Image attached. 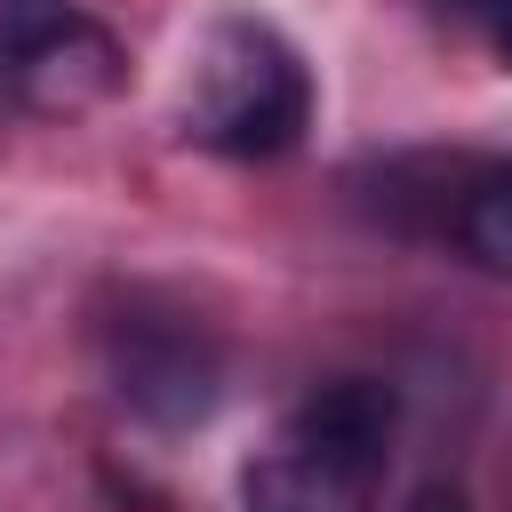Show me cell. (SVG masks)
<instances>
[{
    "label": "cell",
    "instance_id": "cell-1",
    "mask_svg": "<svg viewBox=\"0 0 512 512\" xmlns=\"http://www.w3.org/2000/svg\"><path fill=\"white\" fill-rule=\"evenodd\" d=\"M400 440V392L376 376L312 384L240 472L248 512H376Z\"/></svg>",
    "mask_w": 512,
    "mask_h": 512
},
{
    "label": "cell",
    "instance_id": "cell-2",
    "mask_svg": "<svg viewBox=\"0 0 512 512\" xmlns=\"http://www.w3.org/2000/svg\"><path fill=\"white\" fill-rule=\"evenodd\" d=\"M176 120L200 152H224V160H280L304 144L312 128V72L296 56V40L248 8L216 16L192 48V72H184V96H176Z\"/></svg>",
    "mask_w": 512,
    "mask_h": 512
},
{
    "label": "cell",
    "instance_id": "cell-3",
    "mask_svg": "<svg viewBox=\"0 0 512 512\" xmlns=\"http://www.w3.org/2000/svg\"><path fill=\"white\" fill-rule=\"evenodd\" d=\"M104 376L120 408L144 416L152 432H192L224 400V344L192 304L160 288H128L104 320Z\"/></svg>",
    "mask_w": 512,
    "mask_h": 512
},
{
    "label": "cell",
    "instance_id": "cell-4",
    "mask_svg": "<svg viewBox=\"0 0 512 512\" xmlns=\"http://www.w3.org/2000/svg\"><path fill=\"white\" fill-rule=\"evenodd\" d=\"M120 72H128V56H120V40L104 32V24H88V16H72L64 32H48L32 56H16L8 64V80H16V96L32 104V112H96L112 88H120Z\"/></svg>",
    "mask_w": 512,
    "mask_h": 512
},
{
    "label": "cell",
    "instance_id": "cell-5",
    "mask_svg": "<svg viewBox=\"0 0 512 512\" xmlns=\"http://www.w3.org/2000/svg\"><path fill=\"white\" fill-rule=\"evenodd\" d=\"M440 240H456L480 272L512 280V160H464V184H456Z\"/></svg>",
    "mask_w": 512,
    "mask_h": 512
},
{
    "label": "cell",
    "instance_id": "cell-6",
    "mask_svg": "<svg viewBox=\"0 0 512 512\" xmlns=\"http://www.w3.org/2000/svg\"><path fill=\"white\" fill-rule=\"evenodd\" d=\"M80 16V0H0V64L32 56L48 32H64Z\"/></svg>",
    "mask_w": 512,
    "mask_h": 512
},
{
    "label": "cell",
    "instance_id": "cell-7",
    "mask_svg": "<svg viewBox=\"0 0 512 512\" xmlns=\"http://www.w3.org/2000/svg\"><path fill=\"white\" fill-rule=\"evenodd\" d=\"M408 512H472V504H464V488H440V480H432V488L408 496Z\"/></svg>",
    "mask_w": 512,
    "mask_h": 512
},
{
    "label": "cell",
    "instance_id": "cell-8",
    "mask_svg": "<svg viewBox=\"0 0 512 512\" xmlns=\"http://www.w3.org/2000/svg\"><path fill=\"white\" fill-rule=\"evenodd\" d=\"M440 16H456V24H472V16H496V0H432Z\"/></svg>",
    "mask_w": 512,
    "mask_h": 512
},
{
    "label": "cell",
    "instance_id": "cell-9",
    "mask_svg": "<svg viewBox=\"0 0 512 512\" xmlns=\"http://www.w3.org/2000/svg\"><path fill=\"white\" fill-rule=\"evenodd\" d=\"M496 48H504V64H512V0H496Z\"/></svg>",
    "mask_w": 512,
    "mask_h": 512
}]
</instances>
